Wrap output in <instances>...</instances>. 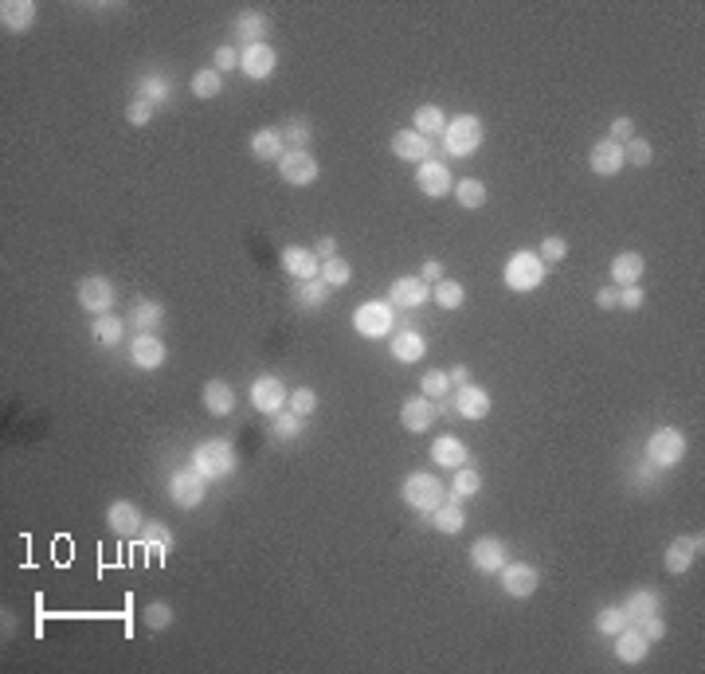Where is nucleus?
I'll list each match as a JSON object with an SVG mask.
<instances>
[{
  "label": "nucleus",
  "instance_id": "obj_1",
  "mask_svg": "<svg viewBox=\"0 0 705 674\" xmlns=\"http://www.w3.org/2000/svg\"><path fill=\"white\" fill-rule=\"evenodd\" d=\"M400 498H404L408 510L431 513L436 506H443V502H447V486H443V478L431 475V470H416V475L404 478V486H400Z\"/></svg>",
  "mask_w": 705,
  "mask_h": 674
},
{
  "label": "nucleus",
  "instance_id": "obj_2",
  "mask_svg": "<svg viewBox=\"0 0 705 674\" xmlns=\"http://www.w3.org/2000/svg\"><path fill=\"white\" fill-rule=\"evenodd\" d=\"M545 271H549V263L541 259L537 251H514L506 259L502 279H506V286L514 294H529V291H537V286L545 283Z\"/></svg>",
  "mask_w": 705,
  "mask_h": 674
},
{
  "label": "nucleus",
  "instance_id": "obj_3",
  "mask_svg": "<svg viewBox=\"0 0 705 674\" xmlns=\"http://www.w3.org/2000/svg\"><path fill=\"white\" fill-rule=\"evenodd\" d=\"M486 142V126L479 114H454L447 122V130H443V145H447L451 157H471L479 153Z\"/></svg>",
  "mask_w": 705,
  "mask_h": 674
},
{
  "label": "nucleus",
  "instance_id": "obj_4",
  "mask_svg": "<svg viewBox=\"0 0 705 674\" xmlns=\"http://www.w3.org/2000/svg\"><path fill=\"white\" fill-rule=\"evenodd\" d=\"M353 329L361 337H392L396 329V306L392 302H381V298H368L353 310Z\"/></svg>",
  "mask_w": 705,
  "mask_h": 674
},
{
  "label": "nucleus",
  "instance_id": "obj_5",
  "mask_svg": "<svg viewBox=\"0 0 705 674\" xmlns=\"http://www.w3.org/2000/svg\"><path fill=\"white\" fill-rule=\"evenodd\" d=\"M192 467L200 470L208 483H220V478L235 475V451L227 440H204L197 451H192Z\"/></svg>",
  "mask_w": 705,
  "mask_h": 674
},
{
  "label": "nucleus",
  "instance_id": "obj_6",
  "mask_svg": "<svg viewBox=\"0 0 705 674\" xmlns=\"http://www.w3.org/2000/svg\"><path fill=\"white\" fill-rule=\"evenodd\" d=\"M169 498H172V506H181V510H197V506H204V498H208V478H204L197 467L172 470Z\"/></svg>",
  "mask_w": 705,
  "mask_h": 674
},
{
  "label": "nucleus",
  "instance_id": "obj_7",
  "mask_svg": "<svg viewBox=\"0 0 705 674\" xmlns=\"http://www.w3.org/2000/svg\"><path fill=\"white\" fill-rule=\"evenodd\" d=\"M682 455H686V435H682L678 427H658V432H650L647 459H650V467H655V470L678 467Z\"/></svg>",
  "mask_w": 705,
  "mask_h": 674
},
{
  "label": "nucleus",
  "instance_id": "obj_8",
  "mask_svg": "<svg viewBox=\"0 0 705 674\" xmlns=\"http://www.w3.org/2000/svg\"><path fill=\"white\" fill-rule=\"evenodd\" d=\"M318 173H322V165H318V157H313L310 149H286V153L278 157V177L286 180V185H295V188L313 185Z\"/></svg>",
  "mask_w": 705,
  "mask_h": 674
},
{
  "label": "nucleus",
  "instance_id": "obj_9",
  "mask_svg": "<svg viewBox=\"0 0 705 674\" xmlns=\"http://www.w3.org/2000/svg\"><path fill=\"white\" fill-rule=\"evenodd\" d=\"M498 576H502L506 596H514V600H525V596H533L541 588V569L529 561H506Z\"/></svg>",
  "mask_w": 705,
  "mask_h": 674
},
{
  "label": "nucleus",
  "instance_id": "obj_10",
  "mask_svg": "<svg viewBox=\"0 0 705 674\" xmlns=\"http://www.w3.org/2000/svg\"><path fill=\"white\" fill-rule=\"evenodd\" d=\"M79 306L86 310V314H110L114 306V283L106 279V275H86V279L79 283Z\"/></svg>",
  "mask_w": 705,
  "mask_h": 674
},
{
  "label": "nucleus",
  "instance_id": "obj_11",
  "mask_svg": "<svg viewBox=\"0 0 705 674\" xmlns=\"http://www.w3.org/2000/svg\"><path fill=\"white\" fill-rule=\"evenodd\" d=\"M416 185H419L423 197L439 200V197H447V192L454 188V177H451L447 162H439V157H427V162L416 169Z\"/></svg>",
  "mask_w": 705,
  "mask_h": 674
},
{
  "label": "nucleus",
  "instance_id": "obj_12",
  "mask_svg": "<svg viewBox=\"0 0 705 674\" xmlns=\"http://www.w3.org/2000/svg\"><path fill=\"white\" fill-rule=\"evenodd\" d=\"M701 545H705L701 533H690V538H674V541L666 545V557H663L666 573H670V576L690 573V569H693V561L701 557Z\"/></svg>",
  "mask_w": 705,
  "mask_h": 674
},
{
  "label": "nucleus",
  "instance_id": "obj_13",
  "mask_svg": "<svg viewBox=\"0 0 705 674\" xmlns=\"http://www.w3.org/2000/svg\"><path fill=\"white\" fill-rule=\"evenodd\" d=\"M506 561H509V549H506L502 538H494V533H486V538H479V541L471 545V565L479 573H486V576L502 573Z\"/></svg>",
  "mask_w": 705,
  "mask_h": 674
},
{
  "label": "nucleus",
  "instance_id": "obj_14",
  "mask_svg": "<svg viewBox=\"0 0 705 674\" xmlns=\"http://www.w3.org/2000/svg\"><path fill=\"white\" fill-rule=\"evenodd\" d=\"M388 302L396 310H419L431 302V286L419 279V275H404V279H396L388 286Z\"/></svg>",
  "mask_w": 705,
  "mask_h": 674
},
{
  "label": "nucleus",
  "instance_id": "obj_15",
  "mask_svg": "<svg viewBox=\"0 0 705 674\" xmlns=\"http://www.w3.org/2000/svg\"><path fill=\"white\" fill-rule=\"evenodd\" d=\"M454 396V412L463 416V420H486V416H490V408H494V400H490V392L482 389V384H463V389H454L451 392Z\"/></svg>",
  "mask_w": 705,
  "mask_h": 674
},
{
  "label": "nucleus",
  "instance_id": "obj_16",
  "mask_svg": "<svg viewBox=\"0 0 705 674\" xmlns=\"http://www.w3.org/2000/svg\"><path fill=\"white\" fill-rule=\"evenodd\" d=\"M251 404H255V412L275 416V412H282L290 404V392H286V384H282L278 377H259L251 384Z\"/></svg>",
  "mask_w": 705,
  "mask_h": 674
},
{
  "label": "nucleus",
  "instance_id": "obj_17",
  "mask_svg": "<svg viewBox=\"0 0 705 674\" xmlns=\"http://www.w3.org/2000/svg\"><path fill=\"white\" fill-rule=\"evenodd\" d=\"M165 357H169V349L157 334H137L134 341H129V361H134V369L154 372V369L165 365Z\"/></svg>",
  "mask_w": 705,
  "mask_h": 674
},
{
  "label": "nucleus",
  "instance_id": "obj_18",
  "mask_svg": "<svg viewBox=\"0 0 705 674\" xmlns=\"http://www.w3.org/2000/svg\"><path fill=\"white\" fill-rule=\"evenodd\" d=\"M275 67H278V56H275V48H270V44H255V48H243V51H240V71H243L251 83L270 79V74H275Z\"/></svg>",
  "mask_w": 705,
  "mask_h": 674
},
{
  "label": "nucleus",
  "instance_id": "obj_19",
  "mask_svg": "<svg viewBox=\"0 0 705 674\" xmlns=\"http://www.w3.org/2000/svg\"><path fill=\"white\" fill-rule=\"evenodd\" d=\"M106 526H110L118 538H134V533H141V526H145V518H141L137 502L118 498V502H110V510H106Z\"/></svg>",
  "mask_w": 705,
  "mask_h": 674
},
{
  "label": "nucleus",
  "instance_id": "obj_20",
  "mask_svg": "<svg viewBox=\"0 0 705 674\" xmlns=\"http://www.w3.org/2000/svg\"><path fill=\"white\" fill-rule=\"evenodd\" d=\"M400 424H404V432L423 435L436 424V404H431L427 396H408V400L400 404Z\"/></svg>",
  "mask_w": 705,
  "mask_h": 674
},
{
  "label": "nucleus",
  "instance_id": "obj_21",
  "mask_svg": "<svg viewBox=\"0 0 705 674\" xmlns=\"http://www.w3.org/2000/svg\"><path fill=\"white\" fill-rule=\"evenodd\" d=\"M282 271L295 275V283L322 279V259L310 248H286V251H282Z\"/></svg>",
  "mask_w": 705,
  "mask_h": 674
},
{
  "label": "nucleus",
  "instance_id": "obj_22",
  "mask_svg": "<svg viewBox=\"0 0 705 674\" xmlns=\"http://www.w3.org/2000/svg\"><path fill=\"white\" fill-rule=\"evenodd\" d=\"M647 655H650V639L635 624H627L620 635H615V659L627 662V667H635V662H643Z\"/></svg>",
  "mask_w": 705,
  "mask_h": 674
},
{
  "label": "nucleus",
  "instance_id": "obj_23",
  "mask_svg": "<svg viewBox=\"0 0 705 674\" xmlns=\"http://www.w3.org/2000/svg\"><path fill=\"white\" fill-rule=\"evenodd\" d=\"M431 463L443 467V470H459L471 463V451H466V443L459 435H439L436 443H431Z\"/></svg>",
  "mask_w": 705,
  "mask_h": 674
},
{
  "label": "nucleus",
  "instance_id": "obj_24",
  "mask_svg": "<svg viewBox=\"0 0 705 674\" xmlns=\"http://www.w3.org/2000/svg\"><path fill=\"white\" fill-rule=\"evenodd\" d=\"M588 165H592V173L595 177H615V173H623V145H615V142H595L592 145V153H588Z\"/></svg>",
  "mask_w": 705,
  "mask_h": 674
},
{
  "label": "nucleus",
  "instance_id": "obj_25",
  "mask_svg": "<svg viewBox=\"0 0 705 674\" xmlns=\"http://www.w3.org/2000/svg\"><path fill=\"white\" fill-rule=\"evenodd\" d=\"M392 153L400 162H411V165H423L431 157V137H423L416 130H400L392 137Z\"/></svg>",
  "mask_w": 705,
  "mask_h": 674
},
{
  "label": "nucleus",
  "instance_id": "obj_26",
  "mask_svg": "<svg viewBox=\"0 0 705 674\" xmlns=\"http://www.w3.org/2000/svg\"><path fill=\"white\" fill-rule=\"evenodd\" d=\"M129 326H134V334H157V326L165 322V306H157L154 298H137L134 306H129Z\"/></svg>",
  "mask_w": 705,
  "mask_h": 674
},
{
  "label": "nucleus",
  "instance_id": "obj_27",
  "mask_svg": "<svg viewBox=\"0 0 705 674\" xmlns=\"http://www.w3.org/2000/svg\"><path fill=\"white\" fill-rule=\"evenodd\" d=\"M137 541H141V549H145L154 561H165L172 553V533L165 530V521H145L141 533H137Z\"/></svg>",
  "mask_w": 705,
  "mask_h": 674
},
{
  "label": "nucleus",
  "instance_id": "obj_28",
  "mask_svg": "<svg viewBox=\"0 0 705 674\" xmlns=\"http://www.w3.org/2000/svg\"><path fill=\"white\" fill-rule=\"evenodd\" d=\"M620 608L627 612V619H631V624H639V619H647V616H658V612H663V596H658L655 588H635V592L627 596V600H623Z\"/></svg>",
  "mask_w": 705,
  "mask_h": 674
},
{
  "label": "nucleus",
  "instance_id": "obj_29",
  "mask_svg": "<svg viewBox=\"0 0 705 674\" xmlns=\"http://www.w3.org/2000/svg\"><path fill=\"white\" fill-rule=\"evenodd\" d=\"M647 271V259L639 251H620L612 259V286H635Z\"/></svg>",
  "mask_w": 705,
  "mask_h": 674
},
{
  "label": "nucleus",
  "instance_id": "obj_30",
  "mask_svg": "<svg viewBox=\"0 0 705 674\" xmlns=\"http://www.w3.org/2000/svg\"><path fill=\"white\" fill-rule=\"evenodd\" d=\"M247 149H251V157L255 162H275L278 165V157L286 153V142H282V130H255L251 134V142H247Z\"/></svg>",
  "mask_w": 705,
  "mask_h": 674
},
{
  "label": "nucleus",
  "instance_id": "obj_31",
  "mask_svg": "<svg viewBox=\"0 0 705 674\" xmlns=\"http://www.w3.org/2000/svg\"><path fill=\"white\" fill-rule=\"evenodd\" d=\"M388 349H392V357L400 361V365H416V361L427 357V341H423L416 329H400Z\"/></svg>",
  "mask_w": 705,
  "mask_h": 674
},
{
  "label": "nucleus",
  "instance_id": "obj_32",
  "mask_svg": "<svg viewBox=\"0 0 705 674\" xmlns=\"http://www.w3.org/2000/svg\"><path fill=\"white\" fill-rule=\"evenodd\" d=\"M200 400L212 416H232L235 412V389L227 381H208L204 392H200Z\"/></svg>",
  "mask_w": 705,
  "mask_h": 674
},
{
  "label": "nucleus",
  "instance_id": "obj_33",
  "mask_svg": "<svg viewBox=\"0 0 705 674\" xmlns=\"http://www.w3.org/2000/svg\"><path fill=\"white\" fill-rule=\"evenodd\" d=\"M0 20H4V31H28L36 24V4L31 0H4L0 4Z\"/></svg>",
  "mask_w": 705,
  "mask_h": 674
},
{
  "label": "nucleus",
  "instance_id": "obj_34",
  "mask_svg": "<svg viewBox=\"0 0 705 674\" xmlns=\"http://www.w3.org/2000/svg\"><path fill=\"white\" fill-rule=\"evenodd\" d=\"M451 490H447V498L451 502H466V498H479V490H482V470L479 467H459V470H451Z\"/></svg>",
  "mask_w": 705,
  "mask_h": 674
},
{
  "label": "nucleus",
  "instance_id": "obj_35",
  "mask_svg": "<svg viewBox=\"0 0 705 674\" xmlns=\"http://www.w3.org/2000/svg\"><path fill=\"white\" fill-rule=\"evenodd\" d=\"M126 318H118L114 314V310H110V314H99V318H94V322H91V337L94 341H99V346H106V349H114L118 346V341H122L126 337Z\"/></svg>",
  "mask_w": 705,
  "mask_h": 674
},
{
  "label": "nucleus",
  "instance_id": "obj_36",
  "mask_svg": "<svg viewBox=\"0 0 705 674\" xmlns=\"http://www.w3.org/2000/svg\"><path fill=\"white\" fill-rule=\"evenodd\" d=\"M431 518V526H436L439 533H447V538H454V533H463V526H466V513H463V502H443V506H436L427 513Z\"/></svg>",
  "mask_w": 705,
  "mask_h": 674
},
{
  "label": "nucleus",
  "instance_id": "obj_37",
  "mask_svg": "<svg viewBox=\"0 0 705 674\" xmlns=\"http://www.w3.org/2000/svg\"><path fill=\"white\" fill-rule=\"evenodd\" d=\"M267 16L263 13H243L235 20V36H240L243 48H255V44H267Z\"/></svg>",
  "mask_w": 705,
  "mask_h": 674
},
{
  "label": "nucleus",
  "instance_id": "obj_38",
  "mask_svg": "<svg viewBox=\"0 0 705 674\" xmlns=\"http://www.w3.org/2000/svg\"><path fill=\"white\" fill-rule=\"evenodd\" d=\"M454 200H459V208H466V212H479L482 205H486V185L479 177H463V180H454Z\"/></svg>",
  "mask_w": 705,
  "mask_h": 674
},
{
  "label": "nucleus",
  "instance_id": "obj_39",
  "mask_svg": "<svg viewBox=\"0 0 705 674\" xmlns=\"http://www.w3.org/2000/svg\"><path fill=\"white\" fill-rule=\"evenodd\" d=\"M330 286H325L322 279H306V283H295V302L302 310H322L325 302H330Z\"/></svg>",
  "mask_w": 705,
  "mask_h": 674
},
{
  "label": "nucleus",
  "instance_id": "obj_40",
  "mask_svg": "<svg viewBox=\"0 0 705 674\" xmlns=\"http://www.w3.org/2000/svg\"><path fill=\"white\" fill-rule=\"evenodd\" d=\"M411 130L423 134V137H443V130H447V114H443L439 106L423 102L416 110V126H411Z\"/></svg>",
  "mask_w": 705,
  "mask_h": 674
},
{
  "label": "nucleus",
  "instance_id": "obj_41",
  "mask_svg": "<svg viewBox=\"0 0 705 674\" xmlns=\"http://www.w3.org/2000/svg\"><path fill=\"white\" fill-rule=\"evenodd\" d=\"M282 142H286V149H310L313 126L306 122V118H286V126H282Z\"/></svg>",
  "mask_w": 705,
  "mask_h": 674
},
{
  "label": "nucleus",
  "instance_id": "obj_42",
  "mask_svg": "<svg viewBox=\"0 0 705 674\" xmlns=\"http://www.w3.org/2000/svg\"><path fill=\"white\" fill-rule=\"evenodd\" d=\"M431 298H436L443 310H459V306L466 302V291H463V283H454V279H447V275H443V279L431 286Z\"/></svg>",
  "mask_w": 705,
  "mask_h": 674
},
{
  "label": "nucleus",
  "instance_id": "obj_43",
  "mask_svg": "<svg viewBox=\"0 0 705 674\" xmlns=\"http://www.w3.org/2000/svg\"><path fill=\"white\" fill-rule=\"evenodd\" d=\"M349 279H353V267H349V259L333 255V259H325V263H322V283L330 286V291H338V286H345Z\"/></svg>",
  "mask_w": 705,
  "mask_h": 674
},
{
  "label": "nucleus",
  "instance_id": "obj_44",
  "mask_svg": "<svg viewBox=\"0 0 705 674\" xmlns=\"http://www.w3.org/2000/svg\"><path fill=\"white\" fill-rule=\"evenodd\" d=\"M631 624V619H627V612L620 604H612V608H604L600 616H595V631H600V635H607V639H615L620 635V631Z\"/></svg>",
  "mask_w": 705,
  "mask_h": 674
},
{
  "label": "nucleus",
  "instance_id": "obj_45",
  "mask_svg": "<svg viewBox=\"0 0 705 674\" xmlns=\"http://www.w3.org/2000/svg\"><path fill=\"white\" fill-rule=\"evenodd\" d=\"M220 91H224V74L216 67H204L192 74V94H197V99H216Z\"/></svg>",
  "mask_w": 705,
  "mask_h": 674
},
{
  "label": "nucleus",
  "instance_id": "obj_46",
  "mask_svg": "<svg viewBox=\"0 0 705 674\" xmlns=\"http://www.w3.org/2000/svg\"><path fill=\"white\" fill-rule=\"evenodd\" d=\"M419 392L427 396V400H443V396H451L454 389H451V377H447V369H431V372H423V381H419Z\"/></svg>",
  "mask_w": 705,
  "mask_h": 674
},
{
  "label": "nucleus",
  "instance_id": "obj_47",
  "mask_svg": "<svg viewBox=\"0 0 705 674\" xmlns=\"http://www.w3.org/2000/svg\"><path fill=\"white\" fill-rule=\"evenodd\" d=\"M137 99H145L154 106L169 102V79H165V74H145V79L137 83Z\"/></svg>",
  "mask_w": 705,
  "mask_h": 674
},
{
  "label": "nucleus",
  "instance_id": "obj_48",
  "mask_svg": "<svg viewBox=\"0 0 705 674\" xmlns=\"http://www.w3.org/2000/svg\"><path fill=\"white\" fill-rule=\"evenodd\" d=\"M270 432H275L278 440H295V435L302 432V416H295L290 408L275 412V416H270Z\"/></svg>",
  "mask_w": 705,
  "mask_h": 674
},
{
  "label": "nucleus",
  "instance_id": "obj_49",
  "mask_svg": "<svg viewBox=\"0 0 705 674\" xmlns=\"http://www.w3.org/2000/svg\"><path fill=\"white\" fill-rule=\"evenodd\" d=\"M286 408L295 412V416H302V420H306V416H313V412H318V392L302 384V389H295V392H290V404H286Z\"/></svg>",
  "mask_w": 705,
  "mask_h": 674
},
{
  "label": "nucleus",
  "instance_id": "obj_50",
  "mask_svg": "<svg viewBox=\"0 0 705 674\" xmlns=\"http://www.w3.org/2000/svg\"><path fill=\"white\" fill-rule=\"evenodd\" d=\"M650 157H655V149H650V142H647V137H639V134L623 145V162H631V165H639V169L650 165Z\"/></svg>",
  "mask_w": 705,
  "mask_h": 674
},
{
  "label": "nucleus",
  "instance_id": "obj_51",
  "mask_svg": "<svg viewBox=\"0 0 705 674\" xmlns=\"http://www.w3.org/2000/svg\"><path fill=\"white\" fill-rule=\"evenodd\" d=\"M141 619H145V627L149 631H165L169 624H172V608L169 604H161V600H154L145 608V612H141Z\"/></svg>",
  "mask_w": 705,
  "mask_h": 674
},
{
  "label": "nucleus",
  "instance_id": "obj_52",
  "mask_svg": "<svg viewBox=\"0 0 705 674\" xmlns=\"http://www.w3.org/2000/svg\"><path fill=\"white\" fill-rule=\"evenodd\" d=\"M154 110H157L154 102H145V99H137V94H134L129 106H126V122L129 126H149V122H154Z\"/></svg>",
  "mask_w": 705,
  "mask_h": 674
},
{
  "label": "nucleus",
  "instance_id": "obj_53",
  "mask_svg": "<svg viewBox=\"0 0 705 674\" xmlns=\"http://www.w3.org/2000/svg\"><path fill=\"white\" fill-rule=\"evenodd\" d=\"M541 259H545V263H560L564 259V255H568V243H564L560 240V235H545V240H541Z\"/></svg>",
  "mask_w": 705,
  "mask_h": 674
},
{
  "label": "nucleus",
  "instance_id": "obj_54",
  "mask_svg": "<svg viewBox=\"0 0 705 674\" xmlns=\"http://www.w3.org/2000/svg\"><path fill=\"white\" fill-rule=\"evenodd\" d=\"M635 137V122L627 114H620V118H612V134H607V142H615V145H627Z\"/></svg>",
  "mask_w": 705,
  "mask_h": 674
},
{
  "label": "nucleus",
  "instance_id": "obj_55",
  "mask_svg": "<svg viewBox=\"0 0 705 674\" xmlns=\"http://www.w3.org/2000/svg\"><path fill=\"white\" fill-rule=\"evenodd\" d=\"M212 67L216 71H220V74H227V71H235V67H240V51H235V48H216L212 51Z\"/></svg>",
  "mask_w": 705,
  "mask_h": 674
},
{
  "label": "nucleus",
  "instance_id": "obj_56",
  "mask_svg": "<svg viewBox=\"0 0 705 674\" xmlns=\"http://www.w3.org/2000/svg\"><path fill=\"white\" fill-rule=\"evenodd\" d=\"M635 627L643 631V635L650 639V643H658V639H666V619H663V612H658V616H647V619H639Z\"/></svg>",
  "mask_w": 705,
  "mask_h": 674
},
{
  "label": "nucleus",
  "instance_id": "obj_57",
  "mask_svg": "<svg viewBox=\"0 0 705 674\" xmlns=\"http://www.w3.org/2000/svg\"><path fill=\"white\" fill-rule=\"evenodd\" d=\"M643 286H620V310H639V306H643Z\"/></svg>",
  "mask_w": 705,
  "mask_h": 674
},
{
  "label": "nucleus",
  "instance_id": "obj_58",
  "mask_svg": "<svg viewBox=\"0 0 705 674\" xmlns=\"http://www.w3.org/2000/svg\"><path fill=\"white\" fill-rule=\"evenodd\" d=\"M595 306L620 310V286H600V291H595Z\"/></svg>",
  "mask_w": 705,
  "mask_h": 674
},
{
  "label": "nucleus",
  "instance_id": "obj_59",
  "mask_svg": "<svg viewBox=\"0 0 705 674\" xmlns=\"http://www.w3.org/2000/svg\"><path fill=\"white\" fill-rule=\"evenodd\" d=\"M419 279L427 283V286H436V283L443 279V263H439V259H423V267H419Z\"/></svg>",
  "mask_w": 705,
  "mask_h": 674
},
{
  "label": "nucleus",
  "instance_id": "obj_60",
  "mask_svg": "<svg viewBox=\"0 0 705 674\" xmlns=\"http://www.w3.org/2000/svg\"><path fill=\"white\" fill-rule=\"evenodd\" d=\"M313 255H318L322 263H325V259H333V255H338V240H333V235H322L318 248H313Z\"/></svg>",
  "mask_w": 705,
  "mask_h": 674
},
{
  "label": "nucleus",
  "instance_id": "obj_61",
  "mask_svg": "<svg viewBox=\"0 0 705 674\" xmlns=\"http://www.w3.org/2000/svg\"><path fill=\"white\" fill-rule=\"evenodd\" d=\"M447 377H451V389H463V384H471V369H466V365H451Z\"/></svg>",
  "mask_w": 705,
  "mask_h": 674
}]
</instances>
